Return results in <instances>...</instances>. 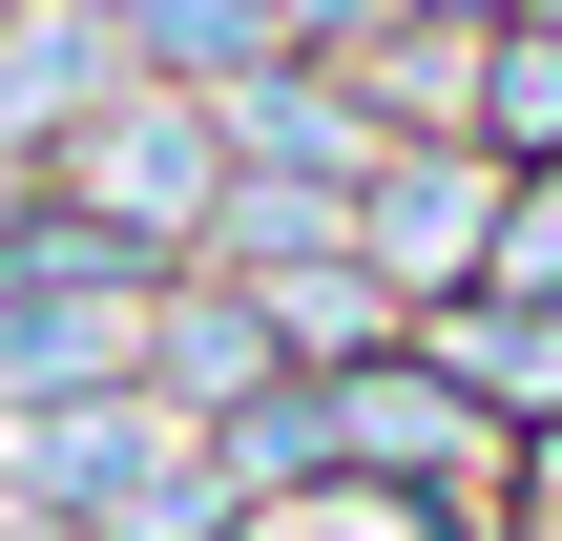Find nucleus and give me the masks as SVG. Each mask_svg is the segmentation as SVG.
Wrapping results in <instances>:
<instances>
[{"label": "nucleus", "mask_w": 562, "mask_h": 541, "mask_svg": "<svg viewBox=\"0 0 562 541\" xmlns=\"http://www.w3.org/2000/svg\"><path fill=\"white\" fill-rule=\"evenodd\" d=\"M292 21H313V42H334V21H355V42H375V21H396V0H292Z\"/></svg>", "instance_id": "0eeeda50"}, {"label": "nucleus", "mask_w": 562, "mask_h": 541, "mask_svg": "<svg viewBox=\"0 0 562 541\" xmlns=\"http://www.w3.org/2000/svg\"><path fill=\"white\" fill-rule=\"evenodd\" d=\"M0 541H63V521H0Z\"/></svg>", "instance_id": "6e6552de"}, {"label": "nucleus", "mask_w": 562, "mask_h": 541, "mask_svg": "<svg viewBox=\"0 0 562 541\" xmlns=\"http://www.w3.org/2000/svg\"><path fill=\"white\" fill-rule=\"evenodd\" d=\"M271 0H125V42H188V63H250Z\"/></svg>", "instance_id": "39448f33"}, {"label": "nucleus", "mask_w": 562, "mask_h": 541, "mask_svg": "<svg viewBox=\"0 0 562 541\" xmlns=\"http://www.w3.org/2000/svg\"><path fill=\"white\" fill-rule=\"evenodd\" d=\"M480 125L501 146H562V42H521V21L480 42Z\"/></svg>", "instance_id": "20e7f679"}, {"label": "nucleus", "mask_w": 562, "mask_h": 541, "mask_svg": "<svg viewBox=\"0 0 562 541\" xmlns=\"http://www.w3.org/2000/svg\"><path fill=\"white\" fill-rule=\"evenodd\" d=\"M501 271H521V292H562V208H521V229H501Z\"/></svg>", "instance_id": "423d86ee"}, {"label": "nucleus", "mask_w": 562, "mask_h": 541, "mask_svg": "<svg viewBox=\"0 0 562 541\" xmlns=\"http://www.w3.org/2000/svg\"><path fill=\"white\" fill-rule=\"evenodd\" d=\"M229 125H250V146H271L292 188H355V104H334V83H292V63H250V83H229Z\"/></svg>", "instance_id": "f03ea898"}, {"label": "nucleus", "mask_w": 562, "mask_h": 541, "mask_svg": "<svg viewBox=\"0 0 562 541\" xmlns=\"http://www.w3.org/2000/svg\"><path fill=\"white\" fill-rule=\"evenodd\" d=\"M104 208H125V229H229V146H209V104H146V125L104 146Z\"/></svg>", "instance_id": "f257e3e1"}, {"label": "nucleus", "mask_w": 562, "mask_h": 541, "mask_svg": "<svg viewBox=\"0 0 562 541\" xmlns=\"http://www.w3.org/2000/svg\"><path fill=\"white\" fill-rule=\"evenodd\" d=\"M375 250L459 271V250H480V167H417V188H375Z\"/></svg>", "instance_id": "7ed1b4c3"}]
</instances>
